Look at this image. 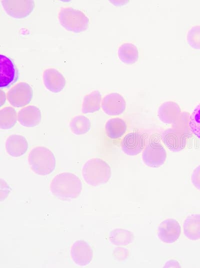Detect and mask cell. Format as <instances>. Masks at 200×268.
I'll return each mask as SVG.
<instances>
[{
  "label": "cell",
  "mask_w": 200,
  "mask_h": 268,
  "mask_svg": "<svg viewBox=\"0 0 200 268\" xmlns=\"http://www.w3.org/2000/svg\"><path fill=\"white\" fill-rule=\"evenodd\" d=\"M82 184L78 176L70 172H62L51 180L49 190L56 198L68 200L77 198L81 194Z\"/></svg>",
  "instance_id": "cell-1"
},
{
  "label": "cell",
  "mask_w": 200,
  "mask_h": 268,
  "mask_svg": "<svg viewBox=\"0 0 200 268\" xmlns=\"http://www.w3.org/2000/svg\"><path fill=\"white\" fill-rule=\"evenodd\" d=\"M82 176L87 184L98 186L108 182L112 176V170L105 160L98 158H92L83 164Z\"/></svg>",
  "instance_id": "cell-2"
},
{
  "label": "cell",
  "mask_w": 200,
  "mask_h": 268,
  "mask_svg": "<svg viewBox=\"0 0 200 268\" xmlns=\"http://www.w3.org/2000/svg\"><path fill=\"white\" fill-rule=\"evenodd\" d=\"M28 163L35 174L45 176L54 171L56 160L50 149L44 146H38L30 150L28 156Z\"/></svg>",
  "instance_id": "cell-3"
},
{
  "label": "cell",
  "mask_w": 200,
  "mask_h": 268,
  "mask_svg": "<svg viewBox=\"0 0 200 268\" xmlns=\"http://www.w3.org/2000/svg\"><path fill=\"white\" fill-rule=\"evenodd\" d=\"M58 19L63 28L75 34L85 32L90 26L88 17L80 10L72 7L61 8Z\"/></svg>",
  "instance_id": "cell-4"
},
{
  "label": "cell",
  "mask_w": 200,
  "mask_h": 268,
  "mask_svg": "<svg viewBox=\"0 0 200 268\" xmlns=\"http://www.w3.org/2000/svg\"><path fill=\"white\" fill-rule=\"evenodd\" d=\"M166 151L156 139L150 140L142 152V160L148 166L157 168L162 166L166 158Z\"/></svg>",
  "instance_id": "cell-5"
},
{
  "label": "cell",
  "mask_w": 200,
  "mask_h": 268,
  "mask_svg": "<svg viewBox=\"0 0 200 268\" xmlns=\"http://www.w3.org/2000/svg\"><path fill=\"white\" fill-rule=\"evenodd\" d=\"M0 4L6 14L15 19L27 18L35 8L34 2L30 0H2Z\"/></svg>",
  "instance_id": "cell-6"
},
{
  "label": "cell",
  "mask_w": 200,
  "mask_h": 268,
  "mask_svg": "<svg viewBox=\"0 0 200 268\" xmlns=\"http://www.w3.org/2000/svg\"><path fill=\"white\" fill-rule=\"evenodd\" d=\"M33 94V88L30 85L21 82L9 90L7 98L11 106L18 108L29 104L32 99Z\"/></svg>",
  "instance_id": "cell-7"
},
{
  "label": "cell",
  "mask_w": 200,
  "mask_h": 268,
  "mask_svg": "<svg viewBox=\"0 0 200 268\" xmlns=\"http://www.w3.org/2000/svg\"><path fill=\"white\" fill-rule=\"evenodd\" d=\"M148 135L137 131L127 134L122 138L120 146L122 152L129 156H136L145 148Z\"/></svg>",
  "instance_id": "cell-8"
},
{
  "label": "cell",
  "mask_w": 200,
  "mask_h": 268,
  "mask_svg": "<svg viewBox=\"0 0 200 268\" xmlns=\"http://www.w3.org/2000/svg\"><path fill=\"white\" fill-rule=\"evenodd\" d=\"M70 256L72 262L80 266H86L93 259L94 252L90 244L86 240L74 241L71 246Z\"/></svg>",
  "instance_id": "cell-9"
},
{
  "label": "cell",
  "mask_w": 200,
  "mask_h": 268,
  "mask_svg": "<svg viewBox=\"0 0 200 268\" xmlns=\"http://www.w3.org/2000/svg\"><path fill=\"white\" fill-rule=\"evenodd\" d=\"M189 135L172 128L162 132V138L164 145L169 150L178 152L186 147Z\"/></svg>",
  "instance_id": "cell-10"
},
{
  "label": "cell",
  "mask_w": 200,
  "mask_h": 268,
  "mask_svg": "<svg viewBox=\"0 0 200 268\" xmlns=\"http://www.w3.org/2000/svg\"><path fill=\"white\" fill-rule=\"evenodd\" d=\"M181 228L178 222L174 218H167L162 220L158 228V236L166 244H173L180 238Z\"/></svg>",
  "instance_id": "cell-11"
},
{
  "label": "cell",
  "mask_w": 200,
  "mask_h": 268,
  "mask_svg": "<svg viewBox=\"0 0 200 268\" xmlns=\"http://www.w3.org/2000/svg\"><path fill=\"white\" fill-rule=\"evenodd\" d=\"M126 102L120 94L112 92L108 94L102 98L101 108L105 114L116 116L122 114L126 110Z\"/></svg>",
  "instance_id": "cell-12"
},
{
  "label": "cell",
  "mask_w": 200,
  "mask_h": 268,
  "mask_svg": "<svg viewBox=\"0 0 200 268\" xmlns=\"http://www.w3.org/2000/svg\"><path fill=\"white\" fill-rule=\"evenodd\" d=\"M43 84L48 91L52 93H59L65 88L66 80L63 74L53 68H47L43 72Z\"/></svg>",
  "instance_id": "cell-13"
},
{
  "label": "cell",
  "mask_w": 200,
  "mask_h": 268,
  "mask_svg": "<svg viewBox=\"0 0 200 268\" xmlns=\"http://www.w3.org/2000/svg\"><path fill=\"white\" fill-rule=\"evenodd\" d=\"M0 88H8L18 79L17 69L12 60L2 54H0Z\"/></svg>",
  "instance_id": "cell-14"
},
{
  "label": "cell",
  "mask_w": 200,
  "mask_h": 268,
  "mask_svg": "<svg viewBox=\"0 0 200 268\" xmlns=\"http://www.w3.org/2000/svg\"><path fill=\"white\" fill-rule=\"evenodd\" d=\"M28 148V143L26 137L21 134H14L7 137L5 150L7 154L14 158L22 156Z\"/></svg>",
  "instance_id": "cell-15"
},
{
  "label": "cell",
  "mask_w": 200,
  "mask_h": 268,
  "mask_svg": "<svg viewBox=\"0 0 200 268\" xmlns=\"http://www.w3.org/2000/svg\"><path fill=\"white\" fill-rule=\"evenodd\" d=\"M42 113L40 109L34 105H30L20 109L18 113V121L26 128H34L41 122Z\"/></svg>",
  "instance_id": "cell-16"
},
{
  "label": "cell",
  "mask_w": 200,
  "mask_h": 268,
  "mask_svg": "<svg viewBox=\"0 0 200 268\" xmlns=\"http://www.w3.org/2000/svg\"><path fill=\"white\" fill-rule=\"evenodd\" d=\"M181 112V108L179 105L172 100H168L162 103L156 111L157 116L160 122L166 124H171L176 121Z\"/></svg>",
  "instance_id": "cell-17"
},
{
  "label": "cell",
  "mask_w": 200,
  "mask_h": 268,
  "mask_svg": "<svg viewBox=\"0 0 200 268\" xmlns=\"http://www.w3.org/2000/svg\"><path fill=\"white\" fill-rule=\"evenodd\" d=\"M117 56L122 63L126 65H132L138 62L139 52L134 44L130 42H124L118 46Z\"/></svg>",
  "instance_id": "cell-18"
},
{
  "label": "cell",
  "mask_w": 200,
  "mask_h": 268,
  "mask_svg": "<svg viewBox=\"0 0 200 268\" xmlns=\"http://www.w3.org/2000/svg\"><path fill=\"white\" fill-rule=\"evenodd\" d=\"M183 232L190 240L200 239V214H190L186 217L183 222Z\"/></svg>",
  "instance_id": "cell-19"
},
{
  "label": "cell",
  "mask_w": 200,
  "mask_h": 268,
  "mask_svg": "<svg viewBox=\"0 0 200 268\" xmlns=\"http://www.w3.org/2000/svg\"><path fill=\"white\" fill-rule=\"evenodd\" d=\"M104 128L108 137L112 140H116L122 138L126 134L127 124L122 118H113L106 121Z\"/></svg>",
  "instance_id": "cell-20"
},
{
  "label": "cell",
  "mask_w": 200,
  "mask_h": 268,
  "mask_svg": "<svg viewBox=\"0 0 200 268\" xmlns=\"http://www.w3.org/2000/svg\"><path fill=\"white\" fill-rule=\"evenodd\" d=\"M102 96L100 91L93 90L83 98L81 110L83 114H92L100 110Z\"/></svg>",
  "instance_id": "cell-21"
},
{
  "label": "cell",
  "mask_w": 200,
  "mask_h": 268,
  "mask_svg": "<svg viewBox=\"0 0 200 268\" xmlns=\"http://www.w3.org/2000/svg\"><path fill=\"white\" fill-rule=\"evenodd\" d=\"M134 234L129 230L116 228L111 230L109 234L108 240L116 246H126L132 242Z\"/></svg>",
  "instance_id": "cell-22"
},
{
  "label": "cell",
  "mask_w": 200,
  "mask_h": 268,
  "mask_svg": "<svg viewBox=\"0 0 200 268\" xmlns=\"http://www.w3.org/2000/svg\"><path fill=\"white\" fill-rule=\"evenodd\" d=\"M90 120L84 115H77L72 117L69 122L70 132L74 134L80 136L88 133L91 128Z\"/></svg>",
  "instance_id": "cell-23"
},
{
  "label": "cell",
  "mask_w": 200,
  "mask_h": 268,
  "mask_svg": "<svg viewBox=\"0 0 200 268\" xmlns=\"http://www.w3.org/2000/svg\"><path fill=\"white\" fill-rule=\"evenodd\" d=\"M18 120L16 110L11 106H6L0 110V128L9 130L14 127Z\"/></svg>",
  "instance_id": "cell-24"
},
{
  "label": "cell",
  "mask_w": 200,
  "mask_h": 268,
  "mask_svg": "<svg viewBox=\"0 0 200 268\" xmlns=\"http://www.w3.org/2000/svg\"><path fill=\"white\" fill-rule=\"evenodd\" d=\"M188 126L190 132L200 140V102L190 114Z\"/></svg>",
  "instance_id": "cell-25"
},
{
  "label": "cell",
  "mask_w": 200,
  "mask_h": 268,
  "mask_svg": "<svg viewBox=\"0 0 200 268\" xmlns=\"http://www.w3.org/2000/svg\"><path fill=\"white\" fill-rule=\"evenodd\" d=\"M186 40L191 48L200 50V25L191 26L186 33Z\"/></svg>",
  "instance_id": "cell-26"
},
{
  "label": "cell",
  "mask_w": 200,
  "mask_h": 268,
  "mask_svg": "<svg viewBox=\"0 0 200 268\" xmlns=\"http://www.w3.org/2000/svg\"><path fill=\"white\" fill-rule=\"evenodd\" d=\"M190 114L187 112H182L176 121L172 124V128L180 132L190 134L188 126Z\"/></svg>",
  "instance_id": "cell-27"
},
{
  "label": "cell",
  "mask_w": 200,
  "mask_h": 268,
  "mask_svg": "<svg viewBox=\"0 0 200 268\" xmlns=\"http://www.w3.org/2000/svg\"><path fill=\"white\" fill-rule=\"evenodd\" d=\"M129 255L128 249L124 248H116L112 253L114 258L118 261L122 262L127 258Z\"/></svg>",
  "instance_id": "cell-28"
},
{
  "label": "cell",
  "mask_w": 200,
  "mask_h": 268,
  "mask_svg": "<svg viewBox=\"0 0 200 268\" xmlns=\"http://www.w3.org/2000/svg\"><path fill=\"white\" fill-rule=\"evenodd\" d=\"M190 180L192 185L200 191V164L193 170L191 174Z\"/></svg>",
  "instance_id": "cell-29"
},
{
  "label": "cell",
  "mask_w": 200,
  "mask_h": 268,
  "mask_svg": "<svg viewBox=\"0 0 200 268\" xmlns=\"http://www.w3.org/2000/svg\"><path fill=\"white\" fill-rule=\"evenodd\" d=\"M0 190H4V192L0 193V201L2 202L8 197L11 190L6 182L2 178H0Z\"/></svg>",
  "instance_id": "cell-30"
},
{
  "label": "cell",
  "mask_w": 200,
  "mask_h": 268,
  "mask_svg": "<svg viewBox=\"0 0 200 268\" xmlns=\"http://www.w3.org/2000/svg\"><path fill=\"white\" fill-rule=\"evenodd\" d=\"M164 268H180L178 261L175 260H170L164 264Z\"/></svg>",
  "instance_id": "cell-31"
},
{
  "label": "cell",
  "mask_w": 200,
  "mask_h": 268,
  "mask_svg": "<svg viewBox=\"0 0 200 268\" xmlns=\"http://www.w3.org/2000/svg\"><path fill=\"white\" fill-rule=\"evenodd\" d=\"M110 2L111 3H112L114 5L116 6H122L124 4H126V3L128 2V0L127 1H125V0H123V1H116V0H110Z\"/></svg>",
  "instance_id": "cell-32"
},
{
  "label": "cell",
  "mask_w": 200,
  "mask_h": 268,
  "mask_svg": "<svg viewBox=\"0 0 200 268\" xmlns=\"http://www.w3.org/2000/svg\"><path fill=\"white\" fill-rule=\"evenodd\" d=\"M6 95L5 92L0 90V107L2 106L6 102Z\"/></svg>",
  "instance_id": "cell-33"
}]
</instances>
